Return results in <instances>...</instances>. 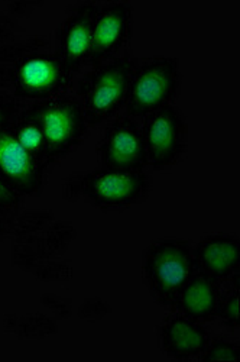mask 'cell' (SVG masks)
Instances as JSON below:
<instances>
[{
	"label": "cell",
	"mask_w": 240,
	"mask_h": 362,
	"mask_svg": "<svg viewBox=\"0 0 240 362\" xmlns=\"http://www.w3.org/2000/svg\"><path fill=\"white\" fill-rule=\"evenodd\" d=\"M139 59L124 54L93 66L76 84L78 99L88 128L100 127L125 109L132 77Z\"/></svg>",
	"instance_id": "cell-1"
},
{
	"label": "cell",
	"mask_w": 240,
	"mask_h": 362,
	"mask_svg": "<svg viewBox=\"0 0 240 362\" xmlns=\"http://www.w3.org/2000/svg\"><path fill=\"white\" fill-rule=\"evenodd\" d=\"M145 287L161 306H172L197 267L193 245L181 238H160L149 244L140 262Z\"/></svg>",
	"instance_id": "cell-2"
},
{
	"label": "cell",
	"mask_w": 240,
	"mask_h": 362,
	"mask_svg": "<svg viewBox=\"0 0 240 362\" xmlns=\"http://www.w3.org/2000/svg\"><path fill=\"white\" fill-rule=\"evenodd\" d=\"M181 80L179 62L174 57L158 55L138 62L125 113L138 120L172 105L181 90Z\"/></svg>",
	"instance_id": "cell-3"
},
{
	"label": "cell",
	"mask_w": 240,
	"mask_h": 362,
	"mask_svg": "<svg viewBox=\"0 0 240 362\" xmlns=\"http://www.w3.org/2000/svg\"><path fill=\"white\" fill-rule=\"evenodd\" d=\"M76 73L55 51L28 55L11 66V93L23 100H47L70 92Z\"/></svg>",
	"instance_id": "cell-4"
},
{
	"label": "cell",
	"mask_w": 240,
	"mask_h": 362,
	"mask_svg": "<svg viewBox=\"0 0 240 362\" xmlns=\"http://www.w3.org/2000/svg\"><path fill=\"white\" fill-rule=\"evenodd\" d=\"M47 139L55 163L70 156L78 148L88 131V125L78 99L66 93L47 100L29 103Z\"/></svg>",
	"instance_id": "cell-5"
},
{
	"label": "cell",
	"mask_w": 240,
	"mask_h": 362,
	"mask_svg": "<svg viewBox=\"0 0 240 362\" xmlns=\"http://www.w3.org/2000/svg\"><path fill=\"white\" fill-rule=\"evenodd\" d=\"M152 189V178L145 170L100 167L85 171L83 197L95 207L110 212L142 203Z\"/></svg>",
	"instance_id": "cell-6"
},
{
	"label": "cell",
	"mask_w": 240,
	"mask_h": 362,
	"mask_svg": "<svg viewBox=\"0 0 240 362\" xmlns=\"http://www.w3.org/2000/svg\"><path fill=\"white\" fill-rule=\"evenodd\" d=\"M140 132L148 156V165L155 171L172 168L188 148L187 117L174 103L142 119Z\"/></svg>",
	"instance_id": "cell-7"
},
{
	"label": "cell",
	"mask_w": 240,
	"mask_h": 362,
	"mask_svg": "<svg viewBox=\"0 0 240 362\" xmlns=\"http://www.w3.org/2000/svg\"><path fill=\"white\" fill-rule=\"evenodd\" d=\"M96 154L102 167L145 170L148 156L138 120L126 113L110 119L100 134Z\"/></svg>",
	"instance_id": "cell-8"
},
{
	"label": "cell",
	"mask_w": 240,
	"mask_h": 362,
	"mask_svg": "<svg viewBox=\"0 0 240 362\" xmlns=\"http://www.w3.org/2000/svg\"><path fill=\"white\" fill-rule=\"evenodd\" d=\"M132 28L133 9L129 2L126 0L99 2L87 64L93 67L114 58L116 54L131 41Z\"/></svg>",
	"instance_id": "cell-9"
},
{
	"label": "cell",
	"mask_w": 240,
	"mask_h": 362,
	"mask_svg": "<svg viewBox=\"0 0 240 362\" xmlns=\"http://www.w3.org/2000/svg\"><path fill=\"white\" fill-rule=\"evenodd\" d=\"M97 5L96 0H78L71 4L55 29V52L76 74L88 62Z\"/></svg>",
	"instance_id": "cell-10"
},
{
	"label": "cell",
	"mask_w": 240,
	"mask_h": 362,
	"mask_svg": "<svg viewBox=\"0 0 240 362\" xmlns=\"http://www.w3.org/2000/svg\"><path fill=\"white\" fill-rule=\"evenodd\" d=\"M48 168L22 146L11 127L0 129V175L20 196H40Z\"/></svg>",
	"instance_id": "cell-11"
},
{
	"label": "cell",
	"mask_w": 240,
	"mask_h": 362,
	"mask_svg": "<svg viewBox=\"0 0 240 362\" xmlns=\"http://www.w3.org/2000/svg\"><path fill=\"white\" fill-rule=\"evenodd\" d=\"M157 337L161 351L172 359H198L212 341V334L201 325L183 313L175 312L158 325Z\"/></svg>",
	"instance_id": "cell-12"
},
{
	"label": "cell",
	"mask_w": 240,
	"mask_h": 362,
	"mask_svg": "<svg viewBox=\"0 0 240 362\" xmlns=\"http://www.w3.org/2000/svg\"><path fill=\"white\" fill-rule=\"evenodd\" d=\"M197 273L226 281L240 269V244L233 233L219 232L203 236L193 247Z\"/></svg>",
	"instance_id": "cell-13"
},
{
	"label": "cell",
	"mask_w": 240,
	"mask_h": 362,
	"mask_svg": "<svg viewBox=\"0 0 240 362\" xmlns=\"http://www.w3.org/2000/svg\"><path fill=\"white\" fill-rule=\"evenodd\" d=\"M223 291L222 283L196 273L176 296L172 308L198 322H212L217 316Z\"/></svg>",
	"instance_id": "cell-14"
},
{
	"label": "cell",
	"mask_w": 240,
	"mask_h": 362,
	"mask_svg": "<svg viewBox=\"0 0 240 362\" xmlns=\"http://www.w3.org/2000/svg\"><path fill=\"white\" fill-rule=\"evenodd\" d=\"M9 127L16 139L22 144V146L29 154L34 156L42 165L49 168L55 163L49 153L44 132L29 105H25L20 109V112L15 116Z\"/></svg>",
	"instance_id": "cell-15"
},
{
	"label": "cell",
	"mask_w": 240,
	"mask_h": 362,
	"mask_svg": "<svg viewBox=\"0 0 240 362\" xmlns=\"http://www.w3.org/2000/svg\"><path fill=\"white\" fill-rule=\"evenodd\" d=\"M13 239L12 262L20 271L32 273L44 259H48L42 250V233L18 235Z\"/></svg>",
	"instance_id": "cell-16"
},
{
	"label": "cell",
	"mask_w": 240,
	"mask_h": 362,
	"mask_svg": "<svg viewBox=\"0 0 240 362\" xmlns=\"http://www.w3.org/2000/svg\"><path fill=\"white\" fill-rule=\"evenodd\" d=\"M58 334V320L42 312L19 316L15 337L19 341H41Z\"/></svg>",
	"instance_id": "cell-17"
},
{
	"label": "cell",
	"mask_w": 240,
	"mask_h": 362,
	"mask_svg": "<svg viewBox=\"0 0 240 362\" xmlns=\"http://www.w3.org/2000/svg\"><path fill=\"white\" fill-rule=\"evenodd\" d=\"M77 236V229L71 222L52 221L42 232V250L47 258L64 254Z\"/></svg>",
	"instance_id": "cell-18"
},
{
	"label": "cell",
	"mask_w": 240,
	"mask_h": 362,
	"mask_svg": "<svg viewBox=\"0 0 240 362\" xmlns=\"http://www.w3.org/2000/svg\"><path fill=\"white\" fill-rule=\"evenodd\" d=\"M55 221L52 210L49 209H28L18 212L9 225V233L12 236L26 233H42L48 225Z\"/></svg>",
	"instance_id": "cell-19"
},
{
	"label": "cell",
	"mask_w": 240,
	"mask_h": 362,
	"mask_svg": "<svg viewBox=\"0 0 240 362\" xmlns=\"http://www.w3.org/2000/svg\"><path fill=\"white\" fill-rule=\"evenodd\" d=\"M49 47V40L42 35L25 37L11 44L0 45V66H12L19 59L45 51Z\"/></svg>",
	"instance_id": "cell-20"
},
{
	"label": "cell",
	"mask_w": 240,
	"mask_h": 362,
	"mask_svg": "<svg viewBox=\"0 0 240 362\" xmlns=\"http://www.w3.org/2000/svg\"><path fill=\"white\" fill-rule=\"evenodd\" d=\"M226 281H229V288L226 294L222 296L216 319L220 320L223 327L233 332L239 327V293H240L239 271H236V273L232 274Z\"/></svg>",
	"instance_id": "cell-21"
},
{
	"label": "cell",
	"mask_w": 240,
	"mask_h": 362,
	"mask_svg": "<svg viewBox=\"0 0 240 362\" xmlns=\"http://www.w3.org/2000/svg\"><path fill=\"white\" fill-rule=\"evenodd\" d=\"M34 277L44 283H63L70 281L74 277V267L67 259H44L34 271Z\"/></svg>",
	"instance_id": "cell-22"
},
{
	"label": "cell",
	"mask_w": 240,
	"mask_h": 362,
	"mask_svg": "<svg viewBox=\"0 0 240 362\" xmlns=\"http://www.w3.org/2000/svg\"><path fill=\"white\" fill-rule=\"evenodd\" d=\"M200 361H230L239 362L240 361V346L234 341L226 338H216L210 341L205 351L198 356Z\"/></svg>",
	"instance_id": "cell-23"
},
{
	"label": "cell",
	"mask_w": 240,
	"mask_h": 362,
	"mask_svg": "<svg viewBox=\"0 0 240 362\" xmlns=\"http://www.w3.org/2000/svg\"><path fill=\"white\" fill-rule=\"evenodd\" d=\"M110 313H112V306L107 303L106 300H103L102 297H97V296L84 298L77 309L78 319L90 322V323L100 322L104 317H107Z\"/></svg>",
	"instance_id": "cell-24"
},
{
	"label": "cell",
	"mask_w": 240,
	"mask_h": 362,
	"mask_svg": "<svg viewBox=\"0 0 240 362\" xmlns=\"http://www.w3.org/2000/svg\"><path fill=\"white\" fill-rule=\"evenodd\" d=\"M41 305L52 312L56 320H66L73 315V300L64 297L61 294H56L52 291H47L41 296Z\"/></svg>",
	"instance_id": "cell-25"
},
{
	"label": "cell",
	"mask_w": 240,
	"mask_h": 362,
	"mask_svg": "<svg viewBox=\"0 0 240 362\" xmlns=\"http://www.w3.org/2000/svg\"><path fill=\"white\" fill-rule=\"evenodd\" d=\"M25 103L11 92H0V129L9 127Z\"/></svg>",
	"instance_id": "cell-26"
},
{
	"label": "cell",
	"mask_w": 240,
	"mask_h": 362,
	"mask_svg": "<svg viewBox=\"0 0 240 362\" xmlns=\"http://www.w3.org/2000/svg\"><path fill=\"white\" fill-rule=\"evenodd\" d=\"M84 177H85V171H73L64 178L61 185V194L64 200L77 202L83 197Z\"/></svg>",
	"instance_id": "cell-27"
},
{
	"label": "cell",
	"mask_w": 240,
	"mask_h": 362,
	"mask_svg": "<svg viewBox=\"0 0 240 362\" xmlns=\"http://www.w3.org/2000/svg\"><path fill=\"white\" fill-rule=\"evenodd\" d=\"M23 202V196L16 193L0 175V215L16 214Z\"/></svg>",
	"instance_id": "cell-28"
},
{
	"label": "cell",
	"mask_w": 240,
	"mask_h": 362,
	"mask_svg": "<svg viewBox=\"0 0 240 362\" xmlns=\"http://www.w3.org/2000/svg\"><path fill=\"white\" fill-rule=\"evenodd\" d=\"M44 0H13V2L8 4V11L19 18H28L31 16L38 8L44 6Z\"/></svg>",
	"instance_id": "cell-29"
},
{
	"label": "cell",
	"mask_w": 240,
	"mask_h": 362,
	"mask_svg": "<svg viewBox=\"0 0 240 362\" xmlns=\"http://www.w3.org/2000/svg\"><path fill=\"white\" fill-rule=\"evenodd\" d=\"M0 26L8 28V29H11V31H15L19 35L25 33V28L19 23V19L15 15H12L8 9L0 11Z\"/></svg>",
	"instance_id": "cell-30"
},
{
	"label": "cell",
	"mask_w": 240,
	"mask_h": 362,
	"mask_svg": "<svg viewBox=\"0 0 240 362\" xmlns=\"http://www.w3.org/2000/svg\"><path fill=\"white\" fill-rule=\"evenodd\" d=\"M0 92H11V67L0 66Z\"/></svg>",
	"instance_id": "cell-31"
},
{
	"label": "cell",
	"mask_w": 240,
	"mask_h": 362,
	"mask_svg": "<svg viewBox=\"0 0 240 362\" xmlns=\"http://www.w3.org/2000/svg\"><path fill=\"white\" fill-rule=\"evenodd\" d=\"M18 322H19V315H15V313H8L2 317V327L5 332H8V334H15V329L18 326Z\"/></svg>",
	"instance_id": "cell-32"
},
{
	"label": "cell",
	"mask_w": 240,
	"mask_h": 362,
	"mask_svg": "<svg viewBox=\"0 0 240 362\" xmlns=\"http://www.w3.org/2000/svg\"><path fill=\"white\" fill-rule=\"evenodd\" d=\"M20 38H22V35L16 34L15 31H11V29H8V28L0 26V45L15 42V41H18Z\"/></svg>",
	"instance_id": "cell-33"
},
{
	"label": "cell",
	"mask_w": 240,
	"mask_h": 362,
	"mask_svg": "<svg viewBox=\"0 0 240 362\" xmlns=\"http://www.w3.org/2000/svg\"><path fill=\"white\" fill-rule=\"evenodd\" d=\"M8 233V223L4 215H0V240L4 239V236Z\"/></svg>",
	"instance_id": "cell-34"
}]
</instances>
